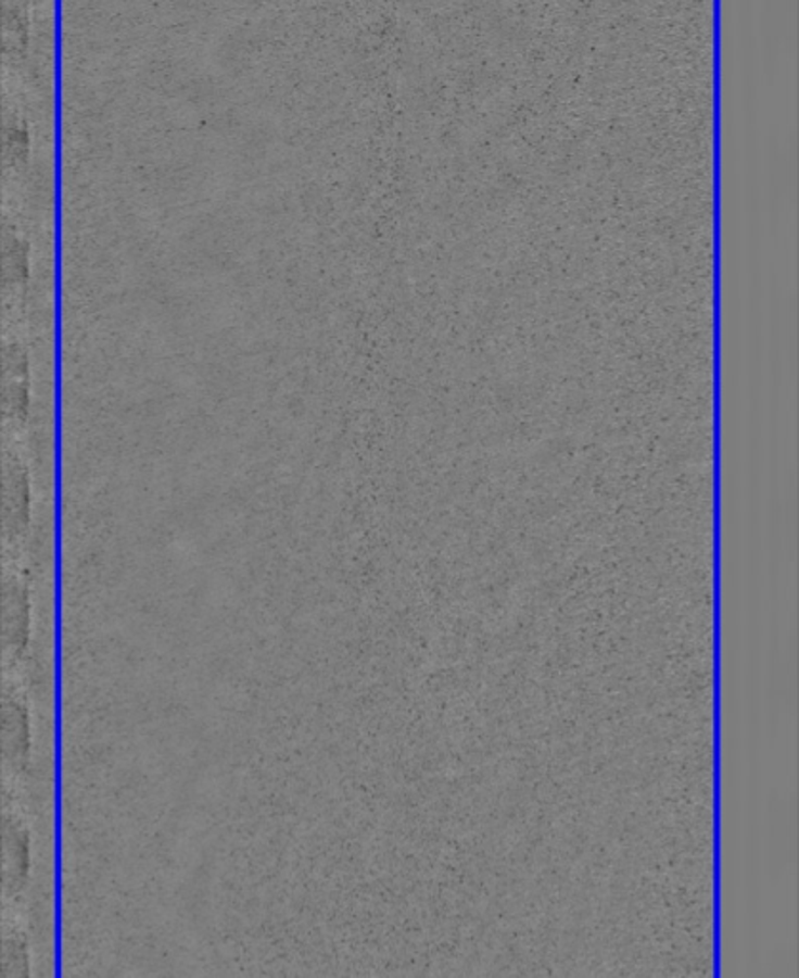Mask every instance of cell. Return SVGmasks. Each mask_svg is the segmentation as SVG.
<instances>
[{
    "instance_id": "cell-1",
    "label": "cell",
    "mask_w": 799,
    "mask_h": 978,
    "mask_svg": "<svg viewBox=\"0 0 799 978\" xmlns=\"http://www.w3.org/2000/svg\"><path fill=\"white\" fill-rule=\"evenodd\" d=\"M29 513V489L17 463L2 461V528L22 529Z\"/></svg>"
},
{
    "instance_id": "cell-2",
    "label": "cell",
    "mask_w": 799,
    "mask_h": 978,
    "mask_svg": "<svg viewBox=\"0 0 799 978\" xmlns=\"http://www.w3.org/2000/svg\"><path fill=\"white\" fill-rule=\"evenodd\" d=\"M2 408L12 415L27 408V365L16 348L2 350Z\"/></svg>"
},
{
    "instance_id": "cell-3",
    "label": "cell",
    "mask_w": 799,
    "mask_h": 978,
    "mask_svg": "<svg viewBox=\"0 0 799 978\" xmlns=\"http://www.w3.org/2000/svg\"><path fill=\"white\" fill-rule=\"evenodd\" d=\"M27 269L25 251L16 239H2V284L14 285L24 277Z\"/></svg>"
}]
</instances>
